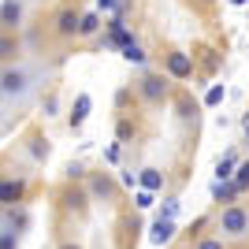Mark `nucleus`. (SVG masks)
<instances>
[{
    "label": "nucleus",
    "instance_id": "6ab92c4d",
    "mask_svg": "<svg viewBox=\"0 0 249 249\" xmlns=\"http://www.w3.org/2000/svg\"><path fill=\"white\" fill-rule=\"evenodd\" d=\"M130 134H134V126L126 123V119H123V123H119V126H115V138H119V142H126V138H130Z\"/></svg>",
    "mask_w": 249,
    "mask_h": 249
},
{
    "label": "nucleus",
    "instance_id": "f3484780",
    "mask_svg": "<svg viewBox=\"0 0 249 249\" xmlns=\"http://www.w3.org/2000/svg\"><path fill=\"white\" fill-rule=\"evenodd\" d=\"M223 93H227L223 86H212V89H208V93H205V104H208V108H216V104L223 101Z\"/></svg>",
    "mask_w": 249,
    "mask_h": 249
},
{
    "label": "nucleus",
    "instance_id": "423d86ee",
    "mask_svg": "<svg viewBox=\"0 0 249 249\" xmlns=\"http://www.w3.org/2000/svg\"><path fill=\"white\" fill-rule=\"evenodd\" d=\"M82 30V15L78 11H60L56 15V34H63V37H71V34Z\"/></svg>",
    "mask_w": 249,
    "mask_h": 249
},
{
    "label": "nucleus",
    "instance_id": "f03ea898",
    "mask_svg": "<svg viewBox=\"0 0 249 249\" xmlns=\"http://www.w3.org/2000/svg\"><path fill=\"white\" fill-rule=\"evenodd\" d=\"M138 89H142V97H145L149 104H164L167 101V78L164 74H145Z\"/></svg>",
    "mask_w": 249,
    "mask_h": 249
},
{
    "label": "nucleus",
    "instance_id": "4468645a",
    "mask_svg": "<svg viewBox=\"0 0 249 249\" xmlns=\"http://www.w3.org/2000/svg\"><path fill=\"white\" fill-rule=\"evenodd\" d=\"M123 60H126V63H145L142 45H138V41H126V45H123Z\"/></svg>",
    "mask_w": 249,
    "mask_h": 249
},
{
    "label": "nucleus",
    "instance_id": "6e6552de",
    "mask_svg": "<svg viewBox=\"0 0 249 249\" xmlns=\"http://www.w3.org/2000/svg\"><path fill=\"white\" fill-rule=\"evenodd\" d=\"M22 194H26V182H22V178H4V186H0V197H4V205H15Z\"/></svg>",
    "mask_w": 249,
    "mask_h": 249
},
{
    "label": "nucleus",
    "instance_id": "aec40b11",
    "mask_svg": "<svg viewBox=\"0 0 249 249\" xmlns=\"http://www.w3.org/2000/svg\"><path fill=\"white\" fill-rule=\"evenodd\" d=\"M138 208H153V190H142V194H138Z\"/></svg>",
    "mask_w": 249,
    "mask_h": 249
},
{
    "label": "nucleus",
    "instance_id": "2eb2a0df",
    "mask_svg": "<svg viewBox=\"0 0 249 249\" xmlns=\"http://www.w3.org/2000/svg\"><path fill=\"white\" fill-rule=\"evenodd\" d=\"M234 182L242 186V194L249 190V160H242V164H238V171H234Z\"/></svg>",
    "mask_w": 249,
    "mask_h": 249
},
{
    "label": "nucleus",
    "instance_id": "dca6fc26",
    "mask_svg": "<svg viewBox=\"0 0 249 249\" xmlns=\"http://www.w3.org/2000/svg\"><path fill=\"white\" fill-rule=\"evenodd\" d=\"M89 186H93V194H97V197H108V194H112V182H108L104 175H97L93 182H89Z\"/></svg>",
    "mask_w": 249,
    "mask_h": 249
},
{
    "label": "nucleus",
    "instance_id": "f257e3e1",
    "mask_svg": "<svg viewBox=\"0 0 249 249\" xmlns=\"http://www.w3.org/2000/svg\"><path fill=\"white\" fill-rule=\"evenodd\" d=\"M219 231L231 234V238H242V234L249 231V212L238 208V205H227V208H223V216H219Z\"/></svg>",
    "mask_w": 249,
    "mask_h": 249
},
{
    "label": "nucleus",
    "instance_id": "9b49d317",
    "mask_svg": "<svg viewBox=\"0 0 249 249\" xmlns=\"http://www.w3.org/2000/svg\"><path fill=\"white\" fill-rule=\"evenodd\" d=\"M138 182H142V190H164V175H160V171H156V167H145V171H142V175H138Z\"/></svg>",
    "mask_w": 249,
    "mask_h": 249
},
{
    "label": "nucleus",
    "instance_id": "412c9836",
    "mask_svg": "<svg viewBox=\"0 0 249 249\" xmlns=\"http://www.w3.org/2000/svg\"><path fill=\"white\" fill-rule=\"evenodd\" d=\"M197 249H223V242L219 238H205V242H197Z\"/></svg>",
    "mask_w": 249,
    "mask_h": 249
},
{
    "label": "nucleus",
    "instance_id": "a211bd4d",
    "mask_svg": "<svg viewBox=\"0 0 249 249\" xmlns=\"http://www.w3.org/2000/svg\"><path fill=\"white\" fill-rule=\"evenodd\" d=\"M178 216V201H164L160 205V219H175Z\"/></svg>",
    "mask_w": 249,
    "mask_h": 249
},
{
    "label": "nucleus",
    "instance_id": "4be33fe9",
    "mask_svg": "<svg viewBox=\"0 0 249 249\" xmlns=\"http://www.w3.org/2000/svg\"><path fill=\"white\" fill-rule=\"evenodd\" d=\"M0 249H15V231H4V242H0Z\"/></svg>",
    "mask_w": 249,
    "mask_h": 249
},
{
    "label": "nucleus",
    "instance_id": "b1692460",
    "mask_svg": "<svg viewBox=\"0 0 249 249\" xmlns=\"http://www.w3.org/2000/svg\"><path fill=\"white\" fill-rule=\"evenodd\" d=\"M231 4H249V0H231Z\"/></svg>",
    "mask_w": 249,
    "mask_h": 249
},
{
    "label": "nucleus",
    "instance_id": "7ed1b4c3",
    "mask_svg": "<svg viewBox=\"0 0 249 249\" xmlns=\"http://www.w3.org/2000/svg\"><path fill=\"white\" fill-rule=\"evenodd\" d=\"M167 74L178 78V82L190 78V74H194V60H190L186 52H167Z\"/></svg>",
    "mask_w": 249,
    "mask_h": 249
},
{
    "label": "nucleus",
    "instance_id": "39448f33",
    "mask_svg": "<svg viewBox=\"0 0 249 249\" xmlns=\"http://www.w3.org/2000/svg\"><path fill=\"white\" fill-rule=\"evenodd\" d=\"M238 197H242V186L234 182V178H227V182H219V178H216V182H212V201H219V205L227 201V205H231V201H238Z\"/></svg>",
    "mask_w": 249,
    "mask_h": 249
},
{
    "label": "nucleus",
    "instance_id": "1a4fd4ad",
    "mask_svg": "<svg viewBox=\"0 0 249 249\" xmlns=\"http://www.w3.org/2000/svg\"><path fill=\"white\" fill-rule=\"evenodd\" d=\"M19 15H22L19 0H4V4H0V22H4V30L19 26Z\"/></svg>",
    "mask_w": 249,
    "mask_h": 249
},
{
    "label": "nucleus",
    "instance_id": "20e7f679",
    "mask_svg": "<svg viewBox=\"0 0 249 249\" xmlns=\"http://www.w3.org/2000/svg\"><path fill=\"white\" fill-rule=\"evenodd\" d=\"M175 219H160V216H156V223H153V227H149V242H153V246H167V242H171V238H175Z\"/></svg>",
    "mask_w": 249,
    "mask_h": 249
},
{
    "label": "nucleus",
    "instance_id": "9d476101",
    "mask_svg": "<svg viewBox=\"0 0 249 249\" xmlns=\"http://www.w3.org/2000/svg\"><path fill=\"white\" fill-rule=\"evenodd\" d=\"M89 108H93V97L82 93L78 101H74V112H71V126H82L86 123V115H89Z\"/></svg>",
    "mask_w": 249,
    "mask_h": 249
},
{
    "label": "nucleus",
    "instance_id": "5701e85b",
    "mask_svg": "<svg viewBox=\"0 0 249 249\" xmlns=\"http://www.w3.org/2000/svg\"><path fill=\"white\" fill-rule=\"evenodd\" d=\"M242 126H246V142H249V115H246V123H242Z\"/></svg>",
    "mask_w": 249,
    "mask_h": 249
},
{
    "label": "nucleus",
    "instance_id": "393cba45",
    "mask_svg": "<svg viewBox=\"0 0 249 249\" xmlns=\"http://www.w3.org/2000/svg\"><path fill=\"white\" fill-rule=\"evenodd\" d=\"M60 249H78V246H60Z\"/></svg>",
    "mask_w": 249,
    "mask_h": 249
},
{
    "label": "nucleus",
    "instance_id": "0eeeda50",
    "mask_svg": "<svg viewBox=\"0 0 249 249\" xmlns=\"http://www.w3.org/2000/svg\"><path fill=\"white\" fill-rule=\"evenodd\" d=\"M22 89H26V74H22V71H11V67H8V71H4V97L11 101V97H19Z\"/></svg>",
    "mask_w": 249,
    "mask_h": 249
},
{
    "label": "nucleus",
    "instance_id": "f8f14e48",
    "mask_svg": "<svg viewBox=\"0 0 249 249\" xmlns=\"http://www.w3.org/2000/svg\"><path fill=\"white\" fill-rule=\"evenodd\" d=\"M130 0H97V11L101 15H126Z\"/></svg>",
    "mask_w": 249,
    "mask_h": 249
},
{
    "label": "nucleus",
    "instance_id": "ddd939ff",
    "mask_svg": "<svg viewBox=\"0 0 249 249\" xmlns=\"http://www.w3.org/2000/svg\"><path fill=\"white\" fill-rule=\"evenodd\" d=\"M97 30H101V11H86V15H82V30H78V34L89 37V34H97Z\"/></svg>",
    "mask_w": 249,
    "mask_h": 249
}]
</instances>
